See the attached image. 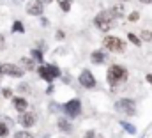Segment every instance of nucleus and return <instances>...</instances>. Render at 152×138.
Segmentation results:
<instances>
[{"label": "nucleus", "instance_id": "nucleus-26", "mask_svg": "<svg viewBox=\"0 0 152 138\" xmlns=\"http://www.w3.org/2000/svg\"><path fill=\"white\" fill-rule=\"evenodd\" d=\"M4 43H5V37L0 34V48H4Z\"/></svg>", "mask_w": 152, "mask_h": 138}, {"label": "nucleus", "instance_id": "nucleus-28", "mask_svg": "<svg viewBox=\"0 0 152 138\" xmlns=\"http://www.w3.org/2000/svg\"><path fill=\"white\" fill-rule=\"evenodd\" d=\"M57 39H64V32L58 30V32H57Z\"/></svg>", "mask_w": 152, "mask_h": 138}, {"label": "nucleus", "instance_id": "nucleus-1", "mask_svg": "<svg viewBox=\"0 0 152 138\" xmlns=\"http://www.w3.org/2000/svg\"><path fill=\"white\" fill-rule=\"evenodd\" d=\"M127 80V69L124 66H118V64H113L108 68V73H106V81L110 87H118L120 83H124Z\"/></svg>", "mask_w": 152, "mask_h": 138}, {"label": "nucleus", "instance_id": "nucleus-23", "mask_svg": "<svg viewBox=\"0 0 152 138\" xmlns=\"http://www.w3.org/2000/svg\"><path fill=\"white\" fill-rule=\"evenodd\" d=\"M138 18H140V14H138L136 11H133V12L127 16V20H129V21H138Z\"/></svg>", "mask_w": 152, "mask_h": 138}, {"label": "nucleus", "instance_id": "nucleus-7", "mask_svg": "<svg viewBox=\"0 0 152 138\" xmlns=\"http://www.w3.org/2000/svg\"><path fill=\"white\" fill-rule=\"evenodd\" d=\"M78 81H80V85L81 87H85V89H94L96 85H97V81H96V76L88 71V69H83L81 73H80V78H78Z\"/></svg>", "mask_w": 152, "mask_h": 138}, {"label": "nucleus", "instance_id": "nucleus-9", "mask_svg": "<svg viewBox=\"0 0 152 138\" xmlns=\"http://www.w3.org/2000/svg\"><path fill=\"white\" fill-rule=\"evenodd\" d=\"M44 12V4L41 0H30L27 4V14L30 16H42Z\"/></svg>", "mask_w": 152, "mask_h": 138}, {"label": "nucleus", "instance_id": "nucleus-17", "mask_svg": "<svg viewBox=\"0 0 152 138\" xmlns=\"http://www.w3.org/2000/svg\"><path fill=\"white\" fill-rule=\"evenodd\" d=\"M7 135H9V126L2 120L0 122V137H7Z\"/></svg>", "mask_w": 152, "mask_h": 138}, {"label": "nucleus", "instance_id": "nucleus-11", "mask_svg": "<svg viewBox=\"0 0 152 138\" xmlns=\"http://www.w3.org/2000/svg\"><path fill=\"white\" fill-rule=\"evenodd\" d=\"M12 108L18 112V113H21V112H25L27 108H28V103H27V99L25 98H12Z\"/></svg>", "mask_w": 152, "mask_h": 138}, {"label": "nucleus", "instance_id": "nucleus-5", "mask_svg": "<svg viewBox=\"0 0 152 138\" xmlns=\"http://www.w3.org/2000/svg\"><path fill=\"white\" fill-rule=\"evenodd\" d=\"M115 108H117V112H120L124 115H134L136 113V103L133 99H118L115 103Z\"/></svg>", "mask_w": 152, "mask_h": 138}, {"label": "nucleus", "instance_id": "nucleus-33", "mask_svg": "<svg viewBox=\"0 0 152 138\" xmlns=\"http://www.w3.org/2000/svg\"><path fill=\"white\" fill-rule=\"evenodd\" d=\"M0 76H2V71H0Z\"/></svg>", "mask_w": 152, "mask_h": 138}, {"label": "nucleus", "instance_id": "nucleus-16", "mask_svg": "<svg viewBox=\"0 0 152 138\" xmlns=\"http://www.w3.org/2000/svg\"><path fill=\"white\" fill-rule=\"evenodd\" d=\"M12 32H25V27H23V23L21 21H14V25H12Z\"/></svg>", "mask_w": 152, "mask_h": 138}, {"label": "nucleus", "instance_id": "nucleus-3", "mask_svg": "<svg viewBox=\"0 0 152 138\" xmlns=\"http://www.w3.org/2000/svg\"><path fill=\"white\" fill-rule=\"evenodd\" d=\"M103 46L108 51H113V53H124L126 51V43L117 35H106L103 39Z\"/></svg>", "mask_w": 152, "mask_h": 138}, {"label": "nucleus", "instance_id": "nucleus-12", "mask_svg": "<svg viewBox=\"0 0 152 138\" xmlns=\"http://www.w3.org/2000/svg\"><path fill=\"white\" fill-rule=\"evenodd\" d=\"M90 60H92L94 64H103V62L106 60V55H104V51L96 50V51H92V53H90Z\"/></svg>", "mask_w": 152, "mask_h": 138}, {"label": "nucleus", "instance_id": "nucleus-6", "mask_svg": "<svg viewBox=\"0 0 152 138\" xmlns=\"http://www.w3.org/2000/svg\"><path fill=\"white\" fill-rule=\"evenodd\" d=\"M62 108H64V113H66L67 117L76 119V117L81 113V101H80V99H71V101L64 103Z\"/></svg>", "mask_w": 152, "mask_h": 138}, {"label": "nucleus", "instance_id": "nucleus-10", "mask_svg": "<svg viewBox=\"0 0 152 138\" xmlns=\"http://www.w3.org/2000/svg\"><path fill=\"white\" fill-rule=\"evenodd\" d=\"M18 122L23 126V128H32V126H36V115L32 113V112H21V115L18 117Z\"/></svg>", "mask_w": 152, "mask_h": 138}, {"label": "nucleus", "instance_id": "nucleus-34", "mask_svg": "<svg viewBox=\"0 0 152 138\" xmlns=\"http://www.w3.org/2000/svg\"><path fill=\"white\" fill-rule=\"evenodd\" d=\"M122 2H127V0H122Z\"/></svg>", "mask_w": 152, "mask_h": 138}, {"label": "nucleus", "instance_id": "nucleus-20", "mask_svg": "<svg viewBox=\"0 0 152 138\" xmlns=\"http://www.w3.org/2000/svg\"><path fill=\"white\" fill-rule=\"evenodd\" d=\"M60 9H62L64 12H67V11L71 9V0H60Z\"/></svg>", "mask_w": 152, "mask_h": 138}, {"label": "nucleus", "instance_id": "nucleus-21", "mask_svg": "<svg viewBox=\"0 0 152 138\" xmlns=\"http://www.w3.org/2000/svg\"><path fill=\"white\" fill-rule=\"evenodd\" d=\"M14 138H34L28 131H18L16 135H14Z\"/></svg>", "mask_w": 152, "mask_h": 138}, {"label": "nucleus", "instance_id": "nucleus-2", "mask_svg": "<svg viewBox=\"0 0 152 138\" xmlns=\"http://www.w3.org/2000/svg\"><path fill=\"white\" fill-rule=\"evenodd\" d=\"M113 21H115V16L112 11H101L96 18H94V25L103 30V32H108L112 27H113Z\"/></svg>", "mask_w": 152, "mask_h": 138}, {"label": "nucleus", "instance_id": "nucleus-15", "mask_svg": "<svg viewBox=\"0 0 152 138\" xmlns=\"http://www.w3.org/2000/svg\"><path fill=\"white\" fill-rule=\"evenodd\" d=\"M120 126H122L129 135H134V133H136V128H134V126H131V124H127V122H120Z\"/></svg>", "mask_w": 152, "mask_h": 138}, {"label": "nucleus", "instance_id": "nucleus-27", "mask_svg": "<svg viewBox=\"0 0 152 138\" xmlns=\"http://www.w3.org/2000/svg\"><path fill=\"white\" fill-rule=\"evenodd\" d=\"M48 23H50V21H48V20H46V18H42V20H41V25H42V27H46V25H48Z\"/></svg>", "mask_w": 152, "mask_h": 138}, {"label": "nucleus", "instance_id": "nucleus-4", "mask_svg": "<svg viewBox=\"0 0 152 138\" xmlns=\"http://www.w3.org/2000/svg\"><path fill=\"white\" fill-rule=\"evenodd\" d=\"M37 73H39V76L44 81H48V83H51L55 78L60 76V69L57 68L55 64H42V66H39Z\"/></svg>", "mask_w": 152, "mask_h": 138}, {"label": "nucleus", "instance_id": "nucleus-25", "mask_svg": "<svg viewBox=\"0 0 152 138\" xmlns=\"http://www.w3.org/2000/svg\"><path fill=\"white\" fill-rule=\"evenodd\" d=\"M96 137H97V135H96V131H87L83 138H96Z\"/></svg>", "mask_w": 152, "mask_h": 138}, {"label": "nucleus", "instance_id": "nucleus-30", "mask_svg": "<svg viewBox=\"0 0 152 138\" xmlns=\"http://www.w3.org/2000/svg\"><path fill=\"white\" fill-rule=\"evenodd\" d=\"M142 4H152V0H140Z\"/></svg>", "mask_w": 152, "mask_h": 138}, {"label": "nucleus", "instance_id": "nucleus-29", "mask_svg": "<svg viewBox=\"0 0 152 138\" xmlns=\"http://www.w3.org/2000/svg\"><path fill=\"white\" fill-rule=\"evenodd\" d=\"M147 81L152 85V74H147Z\"/></svg>", "mask_w": 152, "mask_h": 138}, {"label": "nucleus", "instance_id": "nucleus-8", "mask_svg": "<svg viewBox=\"0 0 152 138\" xmlns=\"http://www.w3.org/2000/svg\"><path fill=\"white\" fill-rule=\"evenodd\" d=\"M0 71H2V74L14 76V78H21L25 73L21 69V66H16V64H0Z\"/></svg>", "mask_w": 152, "mask_h": 138}, {"label": "nucleus", "instance_id": "nucleus-22", "mask_svg": "<svg viewBox=\"0 0 152 138\" xmlns=\"http://www.w3.org/2000/svg\"><path fill=\"white\" fill-rule=\"evenodd\" d=\"M142 39H143V41H152V32L143 30V32H142Z\"/></svg>", "mask_w": 152, "mask_h": 138}, {"label": "nucleus", "instance_id": "nucleus-18", "mask_svg": "<svg viewBox=\"0 0 152 138\" xmlns=\"http://www.w3.org/2000/svg\"><path fill=\"white\" fill-rule=\"evenodd\" d=\"M32 59L37 60L39 64H42V53H41V50H32Z\"/></svg>", "mask_w": 152, "mask_h": 138}, {"label": "nucleus", "instance_id": "nucleus-19", "mask_svg": "<svg viewBox=\"0 0 152 138\" xmlns=\"http://www.w3.org/2000/svg\"><path fill=\"white\" fill-rule=\"evenodd\" d=\"M127 39H129V41H131V43H133L134 46H140V44H142V41H140V39H138L136 35L133 34V32H129V34H127Z\"/></svg>", "mask_w": 152, "mask_h": 138}, {"label": "nucleus", "instance_id": "nucleus-31", "mask_svg": "<svg viewBox=\"0 0 152 138\" xmlns=\"http://www.w3.org/2000/svg\"><path fill=\"white\" fill-rule=\"evenodd\" d=\"M41 2H42V4H51L53 0H41Z\"/></svg>", "mask_w": 152, "mask_h": 138}, {"label": "nucleus", "instance_id": "nucleus-13", "mask_svg": "<svg viewBox=\"0 0 152 138\" xmlns=\"http://www.w3.org/2000/svg\"><path fill=\"white\" fill-rule=\"evenodd\" d=\"M57 126H58V129L64 131V133H71V131H73V124H71L67 119H60Z\"/></svg>", "mask_w": 152, "mask_h": 138}, {"label": "nucleus", "instance_id": "nucleus-14", "mask_svg": "<svg viewBox=\"0 0 152 138\" xmlns=\"http://www.w3.org/2000/svg\"><path fill=\"white\" fill-rule=\"evenodd\" d=\"M20 66H23V71H34V66H36V62H34V59H27V57H23L21 60H20Z\"/></svg>", "mask_w": 152, "mask_h": 138}, {"label": "nucleus", "instance_id": "nucleus-32", "mask_svg": "<svg viewBox=\"0 0 152 138\" xmlns=\"http://www.w3.org/2000/svg\"><path fill=\"white\" fill-rule=\"evenodd\" d=\"M96 138H103V137H99V135H97V137H96Z\"/></svg>", "mask_w": 152, "mask_h": 138}, {"label": "nucleus", "instance_id": "nucleus-24", "mask_svg": "<svg viewBox=\"0 0 152 138\" xmlns=\"http://www.w3.org/2000/svg\"><path fill=\"white\" fill-rule=\"evenodd\" d=\"M2 96L4 98H11L12 96V90L11 89H2Z\"/></svg>", "mask_w": 152, "mask_h": 138}]
</instances>
